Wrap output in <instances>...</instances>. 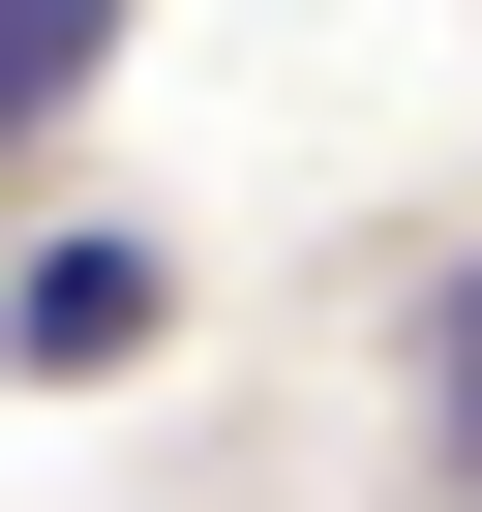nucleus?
Returning <instances> with one entry per match:
<instances>
[{
	"instance_id": "obj_1",
	"label": "nucleus",
	"mask_w": 482,
	"mask_h": 512,
	"mask_svg": "<svg viewBox=\"0 0 482 512\" xmlns=\"http://www.w3.org/2000/svg\"><path fill=\"white\" fill-rule=\"evenodd\" d=\"M181 332V272H151V241H31V272H0V362H31V392H121Z\"/></svg>"
},
{
	"instance_id": "obj_2",
	"label": "nucleus",
	"mask_w": 482,
	"mask_h": 512,
	"mask_svg": "<svg viewBox=\"0 0 482 512\" xmlns=\"http://www.w3.org/2000/svg\"><path fill=\"white\" fill-rule=\"evenodd\" d=\"M91 31H121V0H0V151H31V121L91 91Z\"/></svg>"
},
{
	"instance_id": "obj_3",
	"label": "nucleus",
	"mask_w": 482,
	"mask_h": 512,
	"mask_svg": "<svg viewBox=\"0 0 482 512\" xmlns=\"http://www.w3.org/2000/svg\"><path fill=\"white\" fill-rule=\"evenodd\" d=\"M452 452H482V272H452Z\"/></svg>"
}]
</instances>
